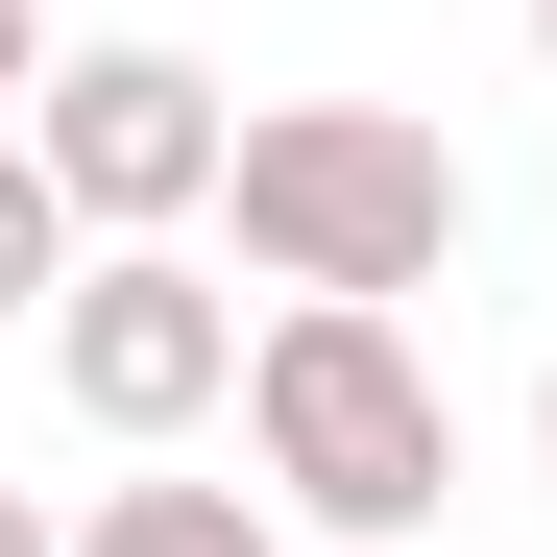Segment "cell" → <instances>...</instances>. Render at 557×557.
Masks as SVG:
<instances>
[{"mask_svg":"<svg viewBox=\"0 0 557 557\" xmlns=\"http://www.w3.org/2000/svg\"><path fill=\"white\" fill-rule=\"evenodd\" d=\"M243 339H267V315L219 292L195 243H98V267L49 292V412H98L122 460H170L195 412H243Z\"/></svg>","mask_w":557,"mask_h":557,"instance_id":"277c9868","label":"cell"},{"mask_svg":"<svg viewBox=\"0 0 557 557\" xmlns=\"http://www.w3.org/2000/svg\"><path fill=\"white\" fill-rule=\"evenodd\" d=\"M0 557H73V509H49V485H0Z\"/></svg>","mask_w":557,"mask_h":557,"instance_id":"ba28073f","label":"cell"},{"mask_svg":"<svg viewBox=\"0 0 557 557\" xmlns=\"http://www.w3.org/2000/svg\"><path fill=\"white\" fill-rule=\"evenodd\" d=\"M533 485H557V363H533Z\"/></svg>","mask_w":557,"mask_h":557,"instance_id":"9c48e42d","label":"cell"},{"mask_svg":"<svg viewBox=\"0 0 557 557\" xmlns=\"http://www.w3.org/2000/svg\"><path fill=\"white\" fill-rule=\"evenodd\" d=\"M73 267H98V219L49 195V146H0V315H49Z\"/></svg>","mask_w":557,"mask_h":557,"instance_id":"8992f818","label":"cell"},{"mask_svg":"<svg viewBox=\"0 0 557 557\" xmlns=\"http://www.w3.org/2000/svg\"><path fill=\"white\" fill-rule=\"evenodd\" d=\"M73 557H292V509H267V485H98Z\"/></svg>","mask_w":557,"mask_h":557,"instance_id":"5b68a950","label":"cell"},{"mask_svg":"<svg viewBox=\"0 0 557 557\" xmlns=\"http://www.w3.org/2000/svg\"><path fill=\"white\" fill-rule=\"evenodd\" d=\"M533 49H557V0H533Z\"/></svg>","mask_w":557,"mask_h":557,"instance_id":"30bf717a","label":"cell"},{"mask_svg":"<svg viewBox=\"0 0 557 557\" xmlns=\"http://www.w3.org/2000/svg\"><path fill=\"white\" fill-rule=\"evenodd\" d=\"M25 73H49V25H25V0H0V146H25Z\"/></svg>","mask_w":557,"mask_h":557,"instance_id":"52a82bcc","label":"cell"},{"mask_svg":"<svg viewBox=\"0 0 557 557\" xmlns=\"http://www.w3.org/2000/svg\"><path fill=\"white\" fill-rule=\"evenodd\" d=\"M25 146H49V195L98 219V243H195V219H219V170H243V98H219L195 49L98 25V49H49V73H25Z\"/></svg>","mask_w":557,"mask_h":557,"instance_id":"3957f363","label":"cell"},{"mask_svg":"<svg viewBox=\"0 0 557 557\" xmlns=\"http://www.w3.org/2000/svg\"><path fill=\"white\" fill-rule=\"evenodd\" d=\"M219 219H243L267 292H436L460 267V146L412 98H243Z\"/></svg>","mask_w":557,"mask_h":557,"instance_id":"7a4b0ae2","label":"cell"},{"mask_svg":"<svg viewBox=\"0 0 557 557\" xmlns=\"http://www.w3.org/2000/svg\"><path fill=\"white\" fill-rule=\"evenodd\" d=\"M243 460H267L292 533H436V509H460V388H436V339H412L388 292H267V339H243Z\"/></svg>","mask_w":557,"mask_h":557,"instance_id":"6da1fadb","label":"cell"}]
</instances>
